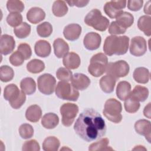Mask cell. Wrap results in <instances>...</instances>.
I'll return each instance as SVG.
<instances>
[{"label": "cell", "mask_w": 151, "mask_h": 151, "mask_svg": "<svg viewBox=\"0 0 151 151\" xmlns=\"http://www.w3.org/2000/svg\"><path fill=\"white\" fill-rule=\"evenodd\" d=\"M7 23L12 27H17L22 22V16L18 12L9 14L6 17Z\"/></svg>", "instance_id": "40"}, {"label": "cell", "mask_w": 151, "mask_h": 151, "mask_svg": "<svg viewBox=\"0 0 151 151\" xmlns=\"http://www.w3.org/2000/svg\"><path fill=\"white\" fill-rule=\"evenodd\" d=\"M129 44V38L127 36H108L104 42L103 51L109 56L123 55L127 52Z\"/></svg>", "instance_id": "2"}, {"label": "cell", "mask_w": 151, "mask_h": 151, "mask_svg": "<svg viewBox=\"0 0 151 151\" xmlns=\"http://www.w3.org/2000/svg\"><path fill=\"white\" fill-rule=\"evenodd\" d=\"M143 114L145 116L147 117L149 119H150V103H148V104L145 107L143 110Z\"/></svg>", "instance_id": "49"}, {"label": "cell", "mask_w": 151, "mask_h": 151, "mask_svg": "<svg viewBox=\"0 0 151 151\" xmlns=\"http://www.w3.org/2000/svg\"><path fill=\"white\" fill-rule=\"evenodd\" d=\"M4 99L9 101L10 106L14 109H19L25 102V94L19 91L14 84L7 85L4 91Z\"/></svg>", "instance_id": "3"}, {"label": "cell", "mask_w": 151, "mask_h": 151, "mask_svg": "<svg viewBox=\"0 0 151 151\" xmlns=\"http://www.w3.org/2000/svg\"><path fill=\"white\" fill-rule=\"evenodd\" d=\"M67 3L68 4V5L70 6H76L77 7H84L85 6H86L89 1H78V0H76V1H66Z\"/></svg>", "instance_id": "48"}, {"label": "cell", "mask_w": 151, "mask_h": 151, "mask_svg": "<svg viewBox=\"0 0 151 151\" xmlns=\"http://www.w3.org/2000/svg\"><path fill=\"white\" fill-rule=\"evenodd\" d=\"M71 84L77 90H84L90 84V78L84 74L76 73L71 78Z\"/></svg>", "instance_id": "16"}, {"label": "cell", "mask_w": 151, "mask_h": 151, "mask_svg": "<svg viewBox=\"0 0 151 151\" xmlns=\"http://www.w3.org/2000/svg\"><path fill=\"white\" fill-rule=\"evenodd\" d=\"M76 134L89 142L101 139L106 132V125L101 114L93 109L81 112L74 125Z\"/></svg>", "instance_id": "1"}, {"label": "cell", "mask_w": 151, "mask_h": 151, "mask_svg": "<svg viewBox=\"0 0 151 151\" xmlns=\"http://www.w3.org/2000/svg\"><path fill=\"white\" fill-rule=\"evenodd\" d=\"M45 68L44 62L40 60L33 59L27 64V70L33 74H37L42 71Z\"/></svg>", "instance_id": "33"}, {"label": "cell", "mask_w": 151, "mask_h": 151, "mask_svg": "<svg viewBox=\"0 0 151 151\" xmlns=\"http://www.w3.org/2000/svg\"><path fill=\"white\" fill-rule=\"evenodd\" d=\"M122 111L121 103L115 99H109L104 104L103 113L109 120L114 123H119L122 120Z\"/></svg>", "instance_id": "5"}, {"label": "cell", "mask_w": 151, "mask_h": 151, "mask_svg": "<svg viewBox=\"0 0 151 151\" xmlns=\"http://www.w3.org/2000/svg\"><path fill=\"white\" fill-rule=\"evenodd\" d=\"M126 1H109L105 4L104 11L110 18H115L123 12V9L126 7Z\"/></svg>", "instance_id": "11"}, {"label": "cell", "mask_w": 151, "mask_h": 151, "mask_svg": "<svg viewBox=\"0 0 151 151\" xmlns=\"http://www.w3.org/2000/svg\"><path fill=\"white\" fill-rule=\"evenodd\" d=\"M60 111L62 116L63 124L69 127L72 124L78 113V107L76 104L67 103L61 106Z\"/></svg>", "instance_id": "9"}, {"label": "cell", "mask_w": 151, "mask_h": 151, "mask_svg": "<svg viewBox=\"0 0 151 151\" xmlns=\"http://www.w3.org/2000/svg\"><path fill=\"white\" fill-rule=\"evenodd\" d=\"M133 76L134 80L136 82L141 84H146L149 80L150 72L145 67H138L134 70Z\"/></svg>", "instance_id": "26"}, {"label": "cell", "mask_w": 151, "mask_h": 151, "mask_svg": "<svg viewBox=\"0 0 151 151\" xmlns=\"http://www.w3.org/2000/svg\"><path fill=\"white\" fill-rule=\"evenodd\" d=\"M14 32L16 37L19 38H27L31 32V25L24 22L18 27L14 28Z\"/></svg>", "instance_id": "34"}, {"label": "cell", "mask_w": 151, "mask_h": 151, "mask_svg": "<svg viewBox=\"0 0 151 151\" xmlns=\"http://www.w3.org/2000/svg\"><path fill=\"white\" fill-rule=\"evenodd\" d=\"M54 52L55 56L58 58L63 57L68 52V44L62 38H58L54 40L53 42Z\"/></svg>", "instance_id": "21"}, {"label": "cell", "mask_w": 151, "mask_h": 151, "mask_svg": "<svg viewBox=\"0 0 151 151\" xmlns=\"http://www.w3.org/2000/svg\"><path fill=\"white\" fill-rule=\"evenodd\" d=\"M60 143L55 136H49L45 139L42 143V149L45 151H57L58 150Z\"/></svg>", "instance_id": "31"}, {"label": "cell", "mask_w": 151, "mask_h": 151, "mask_svg": "<svg viewBox=\"0 0 151 151\" xmlns=\"http://www.w3.org/2000/svg\"><path fill=\"white\" fill-rule=\"evenodd\" d=\"M116 18V22L125 29L131 27L134 22V17L133 15L127 12L123 11Z\"/></svg>", "instance_id": "28"}, {"label": "cell", "mask_w": 151, "mask_h": 151, "mask_svg": "<svg viewBox=\"0 0 151 151\" xmlns=\"http://www.w3.org/2000/svg\"><path fill=\"white\" fill-rule=\"evenodd\" d=\"M37 32L40 37L46 38L52 34V27L50 22H44L37 26Z\"/></svg>", "instance_id": "37"}, {"label": "cell", "mask_w": 151, "mask_h": 151, "mask_svg": "<svg viewBox=\"0 0 151 151\" xmlns=\"http://www.w3.org/2000/svg\"><path fill=\"white\" fill-rule=\"evenodd\" d=\"M55 90L56 96L63 100L76 101L80 96L78 90L67 81H59Z\"/></svg>", "instance_id": "7"}, {"label": "cell", "mask_w": 151, "mask_h": 151, "mask_svg": "<svg viewBox=\"0 0 151 151\" xmlns=\"http://www.w3.org/2000/svg\"><path fill=\"white\" fill-rule=\"evenodd\" d=\"M137 27L146 36L149 37L151 35V17L147 15L140 17L137 21Z\"/></svg>", "instance_id": "30"}, {"label": "cell", "mask_w": 151, "mask_h": 151, "mask_svg": "<svg viewBox=\"0 0 151 151\" xmlns=\"http://www.w3.org/2000/svg\"><path fill=\"white\" fill-rule=\"evenodd\" d=\"M15 47V41L14 37L8 34H4L1 37L0 52L3 55L11 53Z\"/></svg>", "instance_id": "14"}, {"label": "cell", "mask_w": 151, "mask_h": 151, "mask_svg": "<svg viewBox=\"0 0 151 151\" xmlns=\"http://www.w3.org/2000/svg\"><path fill=\"white\" fill-rule=\"evenodd\" d=\"M6 8L8 11L11 13H19L24 9V4L21 1L9 0L6 3Z\"/></svg>", "instance_id": "39"}, {"label": "cell", "mask_w": 151, "mask_h": 151, "mask_svg": "<svg viewBox=\"0 0 151 151\" xmlns=\"http://www.w3.org/2000/svg\"><path fill=\"white\" fill-rule=\"evenodd\" d=\"M131 92V85L126 81H120L116 87V95L120 100H125Z\"/></svg>", "instance_id": "24"}, {"label": "cell", "mask_w": 151, "mask_h": 151, "mask_svg": "<svg viewBox=\"0 0 151 151\" xmlns=\"http://www.w3.org/2000/svg\"><path fill=\"white\" fill-rule=\"evenodd\" d=\"M101 41V36L98 33L90 32L85 35L83 40V44L86 49L93 51L99 48Z\"/></svg>", "instance_id": "13"}, {"label": "cell", "mask_w": 151, "mask_h": 151, "mask_svg": "<svg viewBox=\"0 0 151 151\" xmlns=\"http://www.w3.org/2000/svg\"><path fill=\"white\" fill-rule=\"evenodd\" d=\"M41 109L39 106L37 104L29 106L25 112V117L27 120L33 123L38 122L41 117Z\"/></svg>", "instance_id": "23"}, {"label": "cell", "mask_w": 151, "mask_h": 151, "mask_svg": "<svg viewBox=\"0 0 151 151\" xmlns=\"http://www.w3.org/2000/svg\"><path fill=\"white\" fill-rule=\"evenodd\" d=\"M53 14L57 17L64 16L68 12V7L64 1H55L52 7Z\"/></svg>", "instance_id": "32"}, {"label": "cell", "mask_w": 151, "mask_h": 151, "mask_svg": "<svg viewBox=\"0 0 151 151\" xmlns=\"http://www.w3.org/2000/svg\"><path fill=\"white\" fill-rule=\"evenodd\" d=\"M63 63L67 68L74 70L80 66L81 60L77 54L74 52H70L63 57Z\"/></svg>", "instance_id": "18"}, {"label": "cell", "mask_w": 151, "mask_h": 151, "mask_svg": "<svg viewBox=\"0 0 151 151\" xmlns=\"http://www.w3.org/2000/svg\"><path fill=\"white\" fill-rule=\"evenodd\" d=\"M18 51L21 53L25 60H28L31 57V48L27 43L20 44L18 47Z\"/></svg>", "instance_id": "46"}, {"label": "cell", "mask_w": 151, "mask_h": 151, "mask_svg": "<svg viewBox=\"0 0 151 151\" xmlns=\"http://www.w3.org/2000/svg\"><path fill=\"white\" fill-rule=\"evenodd\" d=\"M126 29L119 25L116 21H112L109 27V32L112 35L125 33Z\"/></svg>", "instance_id": "45"}, {"label": "cell", "mask_w": 151, "mask_h": 151, "mask_svg": "<svg viewBox=\"0 0 151 151\" xmlns=\"http://www.w3.org/2000/svg\"><path fill=\"white\" fill-rule=\"evenodd\" d=\"M81 33V27L77 24H70L65 27L63 34L64 37L69 41L77 40Z\"/></svg>", "instance_id": "17"}, {"label": "cell", "mask_w": 151, "mask_h": 151, "mask_svg": "<svg viewBox=\"0 0 151 151\" xmlns=\"http://www.w3.org/2000/svg\"><path fill=\"white\" fill-rule=\"evenodd\" d=\"M109 140L107 138H103L100 140L91 144L88 147L90 151H100V150H113L111 147L108 146Z\"/></svg>", "instance_id": "35"}, {"label": "cell", "mask_w": 151, "mask_h": 151, "mask_svg": "<svg viewBox=\"0 0 151 151\" xmlns=\"http://www.w3.org/2000/svg\"><path fill=\"white\" fill-rule=\"evenodd\" d=\"M116 79L110 75H106L100 80V86L102 91L106 93H111L113 91Z\"/></svg>", "instance_id": "22"}, {"label": "cell", "mask_w": 151, "mask_h": 151, "mask_svg": "<svg viewBox=\"0 0 151 151\" xmlns=\"http://www.w3.org/2000/svg\"><path fill=\"white\" fill-rule=\"evenodd\" d=\"M14 76L13 69L8 65H2L0 68V79L2 82L12 80Z\"/></svg>", "instance_id": "38"}, {"label": "cell", "mask_w": 151, "mask_h": 151, "mask_svg": "<svg viewBox=\"0 0 151 151\" xmlns=\"http://www.w3.org/2000/svg\"><path fill=\"white\" fill-rule=\"evenodd\" d=\"M20 87L21 91L25 94L31 95L36 90V83L31 77H26L21 80Z\"/></svg>", "instance_id": "29"}, {"label": "cell", "mask_w": 151, "mask_h": 151, "mask_svg": "<svg viewBox=\"0 0 151 151\" xmlns=\"http://www.w3.org/2000/svg\"><path fill=\"white\" fill-rule=\"evenodd\" d=\"M150 1H149L145 5V8H144V12L146 14H150Z\"/></svg>", "instance_id": "50"}, {"label": "cell", "mask_w": 151, "mask_h": 151, "mask_svg": "<svg viewBox=\"0 0 151 151\" xmlns=\"http://www.w3.org/2000/svg\"><path fill=\"white\" fill-rule=\"evenodd\" d=\"M22 150L23 151H39L40 147L36 140L32 139L26 141L23 144Z\"/></svg>", "instance_id": "44"}, {"label": "cell", "mask_w": 151, "mask_h": 151, "mask_svg": "<svg viewBox=\"0 0 151 151\" xmlns=\"http://www.w3.org/2000/svg\"><path fill=\"white\" fill-rule=\"evenodd\" d=\"M9 62L14 66H20L24 61V58L20 52L18 51H14L9 57Z\"/></svg>", "instance_id": "43"}, {"label": "cell", "mask_w": 151, "mask_h": 151, "mask_svg": "<svg viewBox=\"0 0 151 151\" xmlns=\"http://www.w3.org/2000/svg\"><path fill=\"white\" fill-rule=\"evenodd\" d=\"M57 78L61 80L64 81H71L72 78V72L67 68L60 67L56 71Z\"/></svg>", "instance_id": "42"}, {"label": "cell", "mask_w": 151, "mask_h": 151, "mask_svg": "<svg viewBox=\"0 0 151 151\" xmlns=\"http://www.w3.org/2000/svg\"><path fill=\"white\" fill-rule=\"evenodd\" d=\"M34 51L37 55L40 57H47L50 55L51 51L50 44L45 40H39L36 42Z\"/></svg>", "instance_id": "20"}, {"label": "cell", "mask_w": 151, "mask_h": 151, "mask_svg": "<svg viewBox=\"0 0 151 151\" xmlns=\"http://www.w3.org/2000/svg\"><path fill=\"white\" fill-rule=\"evenodd\" d=\"M143 4V0H137V1H127V8L129 9L132 11H139Z\"/></svg>", "instance_id": "47"}, {"label": "cell", "mask_w": 151, "mask_h": 151, "mask_svg": "<svg viewBox=\"0 0 151 151\" xmlns=\"http://www.w3.org/2000/svg\"><path fill=\"white\" fill-rule=\"evenodd\" d=\"M129 65L124 60H119L107 64L106 73L116 80L126 76L129 73Z\"/></svg>", "instance_id": "8"}, {"label": "cell", "mask_w": 151, "mask_h": 151, "mask_svg": "<svg viewBox=\"0 0 151 151\" xmlns=\"http://www.w3.org/2000/svg\"><path fill=\"white\" fill-rule=\"evenodd\" d=\"M149 96L148 89L140 85H137L134 87L133 91L130 92L129 96L136 99L138 101H145Z\"/></svg>", "instance_id": "27"}, {"label": "cell", "mask_w": 151, "mask_h": 151, "mask_svg": "<svg viewBox=\"0 0 151 151\" xmlns=\"http://www.w3.org/2000/svg\"><path fill=\"white\" fill-rule=\"evenodd\" d=\"M84 22L99 31H106L109 25V19L103 16L101 11L97 9H93L87 14Z\"/></svg>", "instance_id": "4"}, {"label": "cell", "mask_w": 151, "mask_h": 151, "mask_svg": "<svg viewBox=\"0 0 151 151\" xmlns=\"http://www.w3.org/2000/svg\"><path fill=\"white\" fill-rule=\"evenodd\" d=\"M147 51V42L145 39L140 36L133 37L130 42V52L136 57L144 55Z\"/></svg>", "instance_id": "12"}, {"label": "cell", "mask_w": 151, "mask_h": 151, "mask_svg": "<svg viewBox=\"0 0 151 151\" xmlns=\"http://www.w3.org/2000/svg\"><path fill=\"white\" fill-rule=\"evenodd\" d=\"M125 110L129 113H134L140 108V103L133 97L129 96L124 101Z\"/></svg>", "instance_id": "36"}, {"label": "cell", "mask_w": 151, "mask_h": 151, "mask_svg": "<svg viewBox=\"0 0 151 151\" xmlns=\"http://www.w3.org/2000/svg\"><path fill=\"white\" fill-rule=\"evenodd\" d=\"M107 64L108 59L106 55L103 53H97L90 59L88 71L91 76L99 77L106 72Z\"/></svg>", "instance_id": "6"}, {"label": "cell", "mask_w": 151, "mask_h": 151, "mask_svg": "<svg viewBox=\"0 0 151 151\" xmlns=\"http://www.w3.org/2000/svg\"><path fill=\"white\" fill-rule=\"evenodd\" d=\"M45 13L40 8L33 7L31 8L27 14V18L28 21L33 24H36L45 19Z\"/></svg>", "instance_id": "19"}, {"label": "cell", "mask_w": 151, "mask_h": 151, "mask_svg": "<svg viewBox=\"0 0 151 151\" xmlns=\"http://www.w3.org/2000/svg\"><path fill=\"white\" fill-rule=\"evenodd\" d=\"M136 132L142 136H144L149 143L150 142L151 125L150 122L145 119L137 120L134 124Z\"/></svg>", "instance_id": "15"}, {"label": "cell", "mask_w": 151, "mask_h": 151, "mask_svg": "<svg viewBox=\"0 0 151 151\" xmlns=\"http://www.w3.org/2000/svg\"><path fill=\"white\" fill-rule=\"evenodd\" d=\"M19 133L22 139H28L33 136L34 129L31 124L24 123L21 124L19 128Z\"/></svg>", "instance_id": "41"}, {"label": "cell", "mask_w": 151, "mask_h": 151, "mask_svg": "<svg viewBox=\"0 0 151 151\" xmlns=\"http://www.w3.org/2000/svg\"><path fill=\"white\" fill-rule=\"evenodd\" d=\"M38 88L41 93L45 95L52 94L55 90L56 80L50 74L41 75L37 79Z\"/></svg>", "instance_id": "10"}, {"label": "cell", "mask_w": 151, "mask_h": 151, "mask_svg": "<svg viewBox=\"0 0 151 151\" xmlns=\"http://www.w3.org/2000/svg\"><path fill=\"white\" fill-rule=\"evenodd\" d=\"M59 123L58 116L53 113H48L43 116L41 119V124L47 129L55 128Z\"/></svg>", "instance_id": "25"}]
</instances>
